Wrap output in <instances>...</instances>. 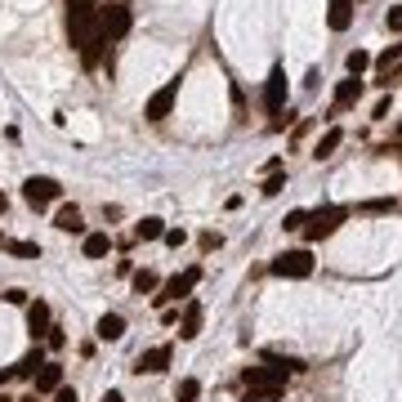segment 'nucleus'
Returning <instances> with one entry per match:
<instances>
[{
    "instance_id": "obj_26",
    "label": "nucleus",
    "mask_w": 402,
    "mask_h": 402,
    "mask_svg": "<svg viewBox=\"0 0 402 402\" xmlns=\"http://www.w3.org/2000/svg\"><path fill=\"white\" fill-rule=\"evenodd\" d=\"M197 394H201V384H197V380H179L175 402H197Z\"/></svg>"
},
{
    "instance_id": "obj_5",
    "label": "nucleus",
    "mask_w": 402,
    "mask_h": 402,
    "mask_svg": "<svg viewBox=\"0 0 402 402\" xmlns=\"http://www.w3.org/2000/svg\"><path fill=\"white\" fill-rule=\"evenodd\" d=\"M58 179H50V175H32L27 184H22V197H27V206L32 210H41V206H50V201H58Z\"/></svg>"
},
{
    "instance_id": "obj_13",
    "label": "nucleus",
    "mask_w": 402,
    "mask_h": 402,
    "mask_svg": "<svg viewBox=\"0 0 402 402\" xmlns=\"http://www.w3.org/2000/svg\"><path fill=\"white\" fill-rule=\"evenodd\" d=\"M58 384H63V367H58V362H45V367L36 371V394H54Z\"/></svg>"
},
{
    "instance_id": "obj_31",
    "label": "nucleus",
    "mask_w": 402,
    "mask_h": 402,
    "mask_svg": "<svg viewBox=\"0 0 402 402\" xmlns=\"http://www.w3.org/2000/svg\"><path fill=\"white\" fill-rule=\"evenodd\" d=\"M197 246H201V250H219V246H224V237H219V233H201Z\"/></svg>"
},
{
    "instance_id": "obj_34",
    "label": "nucleus",
    "mask_w": 402,
    "mask_h": 402,
    "mask_svg": "<svg viewBox=\"0 0 402 402\" xmlns=\"http://www.w3.org/2000/svg\"><path fill=\"white\" fill-rule=\"evenodd\" d=\"M54 402H76V389H67V384H58V389H54Z\"/></svg>"
},
{
    "instance_id": "obj_1",
    "label": "nucleus",
    "mask_w": 402,
    "mask_h": 402,
    "mask_svg": "<svg viewBox=\"0 0 402 402\" xmlns=\"http://www.w3.org/2000/svg\"><path fill=\"white\" fill-rule=\"evenodd\" d=\"M268 268H273V277H290V282H304V277H313V250H282Z\"/></svg>"
},
{
    "instance_id": "obj_20",
    "label": "nucleus",
    "mask_w": 402,
    "mask_h": 402,
    "mask_svg": "<svg viewBox=\"0 0 402 402\" xmlns=\"http://www.w3.org/2000/svg\"><path fill=\"white\" fill-rule=\"evenodd\" d=\"M340 143H344V130H326L322 139H318V148H313V156L322 161V156H331V152L340 148Z\"/></svg>"
},
{
    "instance_id": "obj_27",
    "label": "nucleus",
    "mask_w": 402,
    "mask_h": 402,
    "mask_svg": "<svg viewBox=\"0 0 402 402\" xmlns=\"http://www.w3.org/2000/svg\"><path fill=\"white\" fill-rule=\"evenodd\" d=\"M304 219H309V210H290L282 219V228H286V233H295V228H304Z\"/></svg>"
},
{
    "instance_id": "obj_3",
    "label": "nucleus",
    "mask_w": 402,
    "mask_h": 402,
    "mask_svg": "<svg viewBox=\"0 0 402 402\" xmlns=\"http://www.w3.org/2000/svg\"><path fill=\"white\" fill-rule=\"evenodd\" d=\"M67 36L76 50H85V45L99 36V9H72L67 14Z\"/></svg>"
},
{
    "instance_id": "obj_11",
    "label": "nucleus",
    "mask_w": 402,
    "mask_h": 402,
    "mask_svg": "<svg viewBox=\"0 0 402 402\" xmlns=\"http://www.w3.org/2000/svg\"><path fill=\"white\" fill-rule=\"evenodd\" d=\"M326 22H331V32H349L353 27V0H326Z\"/></svg>"
},
{
    "instance_id": "obj_12",
    "label": "nucleus",
    "mask_w": 402,
    "mask_h": 402,
    "mask_svg": "<svg viewBox=\"0 0 402 402\" xmlns=\"http://www.w3.org/2000/svg\"><path fill=\"white\" fill-rule=\"evenodd\" d=\"M201 335V304L192 300L184 309V318H179V340H197Z\"/></svg>"
},
{
    "instance_id": "obj_28",
    "label": "nucleus",
    "mask_w": 402,
    "mask_h": 402,
    "mask_svg": "<svg viewBox=\"0 0 402 402\" xmlns=\"http://www.w3.org/2000/svg\"><path fill=\"white\" fill-rule=\"evenodd\" d=\"M394 58H402V45H394V50H384L380 58H375V67H380V72H389V67H394Z\"/></svg>"
},
{
    "instance_id": "obj_36",
    "label": "nucleus",
    "mask_w": 402,
    "mask_h": 402,
    "mask_svg": "<svg viewBox=\"0 0 402 402\" xmlns=\"http://www.w3.org/2000/svg\"><path fill=\"white\" fill-rule=\"evenodd\" d=\"M103 402H126V398H121L116 389H107V394H103Z\"/></svg>"
},
{
    "instance_id": "obj_6",
    "label": "nucleus",
    "mask_w": 402,
    "mask_h": 402,
    "mask_svg": "<svg viewBox=\"0 0 402 402\" xmlns=\"http://www.w3.org/2000/svg\"><path fill=\"white\" fill-rule=\"evenodd\" d=\"M286 72L282 67H273V72H268V81H264V112L268 116H277V112H282V107H286Z\"/></svg>"
},
{
    "instance_id": "obj_10",
    "label": "nucleus",
    "mask_w": 402,
    "mask_h": 402,
    "mask_svg": "<svg viewBox=\"0 0 402 402\" xmlns=\"http://www.w3.org/2000/svg\"><path fill=\"white\" fill-rule=\"evenodd\" d=\"M170 367V344H156L148 353H139V362H134V371L139 375H161Z\"/></svg>"
},
{
    "instance_id": "obj_4",
    "label": "nucleus",
    "mask_w": 402,
    "mask_h": 402,
    "mask_svg": "<svg viewBox=\"0 0 402 402\" xmlns=\"http://www.w3.org/2000/svg\"><path fill=\"white\" fill-rule=\"evenodd\" d=\"M130 32V9L112 0V5H99V36L103 41H121V36Z\"/></svg>"
},
{
    "instance_id": "obj_16",
    "label": "nucleus",
    "mask_w": 402,
    "mask_h": 402,
    "mask_svg": "<svg viewBox=\"0 0 402 402\" xmlns=\"http://www.w3.org/2000/svg\"><path fill=\"white\" fill-rule=\"evenodd\" d=\"M358 94H362V81H358V76L340 81V85H335V107H353V103H358Z\"/></svg>"
},
{
    "instance_id": "obj_17",
    "label": "nucleus",
    "mask_w": 402,
    "mask_h": 402,
    "mask_svg": "<svg viewBox=\"0 0 402 402\" xmlns=\"http://www.w3.org/2000/svg\"><path fill=\"white\" fill-rule=\"evenodd\" d=\"M54 228H58V233H81V210H76V206H63V210H58L54 215Z\"/></svg>"
},
{
    "instance_id": "obj_21",
    "label": "nucleus",
    "mask_w": 402,
    "mask_h": 402,
    "mask_svg": "<svg viewBox=\"0 0 402 402\" xmlns=\"http://www.w3.org/2000/svg\"><path fill=\"white\" fill-rule=\"evenodd\" d=\"M41 367H45V353H41V349H32L27 358H22L18 367H14V375H36V371H41Z\"/></svg>"
},
{
    "instance_id": "obj_7",
    "label": "nucleus",
    "mask_w": 402,
    "mask_h": 402,
    "mask_svg": "<svg viewBox=\"0 0 402 402\" xmlns=\"http://www.w3.org/2000/svg\"><path fill=\"white\" fill-rule=\"evenodd\" d=\"M197 282H201V268L192 264V268H184L179 277H170V282H166V295H156V304H170V300H188V295H192V286H197Z\"/></svg>"
},
{
    "instance_id": "obj_8",
    "label": "nucleus",
    "mask_w": 402,
    "mask_h": 402,
    "mask_svg": "<svg viewBox=\"0 0 402 402\" xmlns=\"http://www.w3.org/2000/svg\"><path fill=\"white\" fill-rule=\"evenodd\" d=\"M175 99H179V81H166L161 90H156L152 99H148L143 116H148V121H166V116H170V107H175Z\"/></svg>"
},
{
    "instance_id": "obj_22",
    "label": "nucleus",
    "mask_w": 402,
    "mask_h": 402,
    "mask_svg": "<svg viewBox=\"0 0 402 402\" xmlns=\"http://www.w3.org/2000/svg\"><path fill=\"white\" fill-rule=\"evenodd\" d=\"M9 255H18V260H41V246L36 241H5Z\"/></svg>"
},
{
    "instance_id": "obj_24",
    "label": "nucleus",
    "mask_w": 402,
    "mask_h": 402,
    "mask_svg": "<svg viewBox=\"0 0 402 402\" xmlns=\"http://www.w3.org/2000/svg\"><path fill=\"white\" fill-rule=\"evenodd\" d=\"M286 188V175H282V170H268V179H264V197H277V192H282Z\"/></svg>"
},
{
    "instance_id": "obj_33",
    "label": "nucleus",
    "mask_w": 402,
    "mask_h": 402,
    "mask_svg": "<svg viewBox=\"0 0 402 402\" xmlns=\"http://www.w3.org/2000/svg\"><path fill=\"white\" fill-rule=\"evenodd\" d=\"M362 210H371V215H380V210H394V201H389V197H380V201H367V206H362Z\"/></svg>"
},
{
    "instance_id": "obj_32",
    "label": "nucleus",
    "mask_w": 402,
    "mask_h": 402,
    "mask_svg": "<svg viewBox=\"0 0 402 402\" xmlns=\"http://www.w3.org/2000/svg\"><path fill=\"white\" fill-rule=\"evenodd\" d=\"M389 32H398V36H402V5L389 9Z\"/></svg>"
},
{
    "instance_id": "obj_35",
    "label": "nucleus",
    "mask_w": 402,
    "mask_h": 402,
    "mask_svg": "<svg viewBox=\"0 0 402 402\" xmlns=\"http://www.w3.org/2000/svg\"><path fill=\"white\" fill-rule=\"evenodd\" d=\"M72 9H99V0H67V14Z\"/></svg>"
},
{
    "instance_id": "obj_19",
    "label": "nucleus",
    "mask_w": 402,
    "mask_h": 402,
    "mask_svg": "<svg viewBox=\"0 0 402 402\" xmlns=\"http://www.w3.org/2000/svg\"><path fill=\"white\" fill-rule=\"evenodd\" d=\"M161 233H166V219H156V215H148L143 224H134V237L139 241H156Z\"/></svg>"
},
{
    "instance_id": "obj_23",
    "label": "nucleus",
    "mask_w": 402,
    "mask_h": 402,
    "mask_svg": "<svg viewBox=\"0 0 402 402\" xmlns=\"http://www.w3.org/2000/svg\"><path fill=\"white\" fill-rule=\"evenodd\" d=\"M161 282H156L152 268H143V273H134V295H148V290H156Z\"/></svg>"
},
{
    "instance_id": "obj_15",
    "label": "nucleus",
    "mask_w": 402,
    "mask_h": 402,
    "mask_svg": "<svg viewBox=\"0 0 402 402\" xmlns=\"http://www.w3.org/2000/svg\"><path fill=\"white\" fill-rule=\"evenodd\" d=\"M94 335L99 340H121L126 335V318H121V313H103L99 326H94Z\"/></svg>"
},
{
    "instance_id": "obj_2",
    "label": "nucleus",
    "mask_w": 402,
    "mask_h": 402,
    "mask_svg": "<svg viewBox=\"0 0 402 402\" xmlns=\"http://www.w3.org/2000/svg\"><path fill=\"white\" fill-rule=\"evenodd\" d=\"M344 206H322V210H313L309 219H304V237L309 241H322V237H331L340 224H344Z\"/></svg>"
},
{
    "instance_id": "obj_25",
    "label": "nucleus",
    "mask_w": 402,
    "mask_h": 402,
    "mask_svg": "<svg viewBox=\"0 0 402 402\" xmlns=\"http://www.w3.org/2000/svg\"><path fill=\"white\" fill-rule=\"evenodd\" d=\"M367 67H371V54H367V50H353V54H349V76H362Z\"/></svg>"
},
{
    "instance_id": "obj_29",
    "label": "nucleus",
    "mask_w": 402,
    "mask_h": 402,
    "mask_svg": "<svg viewBox=\"0 0 402 402\" xmlns=\"http://www.w3.org/2000/svg\"><path fill=\"white\" fill-rule=\"evenodd\" d=\"M161 237H166V246H175V250H179V246H184V241H188V233H184V228H166Z\"/></svg>"
},
{
    "instance_id": "obj_9",
    "label": "nucleus",
    "mask_w": 402,
    "mask_h": 402,
    "mask_svg": "<svg viewBox=\"0 0 402 402\" xmlns=\"http://www.w3.org/2000/svg\"><path fill=\"white\" fill-rule=\"evenodd\" d=\"M50 326H54L50 304H45V300L27 304V335H32V340H45V335H50Z\"/></svg>"
},
{
    "instance_id": "obj_14",
    "label": "nucleus",
    "mask_w": 402,
    "mask_h": 402,
    "mask_svg": "<svg viewBox=\"0 0 402 402\" xmlns=\"http://www.w3.org/2000/svg\"><path fill=\"white\" fill-rule=\"evenodd\" d=\"M286 384H246V394H241V402H282Z\"/></svg>"
},
{
    "instance_id": "obj_37",
    "label": "nucleus",
    "mask_w": 402,
    "mask_h": 402,
    "mask_svg": "<svg viewBox=\"0 0 402 402\" xmlns=\"http://www.w3.org/2000/svg\"><path fill=\"white\" fill-rule=\"evenodd\" d=\"M9 375H14V371H0V384H5V380H9Z\"/></svg>"
},
{
    "instance_id": "obj_30",
    "label": "nucleus",
    "mask_w": 402,
    "mask_h": 402,
    "mask_svg": "<svg viewBox=\"0 0 402 402\" xmlns=\"http://www.w3.org/2000/svg\"><path fill=\"white\" fill-rule=\"evenodd\" d=\"M45 344H50L54 353H58V349H63V344H67V335H63V326H50V335H45Z\"/></svg>"
},
{
    "instance_id": "obj_38",
    "label": "nucleus",
    "mask_w": 402,
    "mask_h": 402,
    "mask_svg": "<svg viewBox=\"0 0 402 402\" xmlns=\"http://www.w3.org/2000/svg\"><path fill=\"white\" fill-rule=\"evenodd\" d=\"M398 134H402V126H398Z\"/></svg>"
},
{
    "instance_id": "obj_18",
    "label": "nucleus",
    "mask_w": 402,
    "mask_h": 402,
    "mask_svg": "<svg viewBox=\"0 0 402 402\" xmlns=\"http://www.w3.org/2000/svg\"><path fill=\"white\" fill-rule=\"evenodd\" d=\"M81 250H85V260H103V255L112 250V237H107V233H90Z\"/></svg>"
}]
</instances>
